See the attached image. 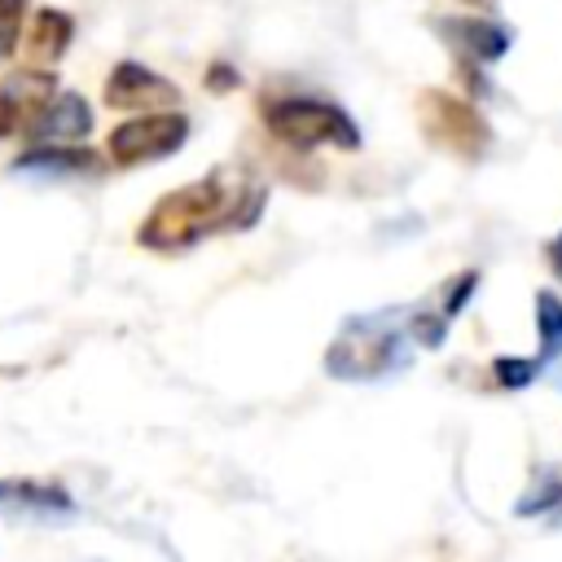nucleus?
<instances>
[{
  "label": "nucleus",
  "instance_id": "0eeeda50",
  "mask_svg": "<svg viewBox=\"0 0 562 562\" xmlns=\"http://www.w3.org/2000/svg\"><path fill=\"white\" fill-rule=\"evenodd\" d=\"M53 92H57L53 70H31V66L9 70L0 79V140H31Z\"/></svg>",
  "mask_w": 562,
  "mask_h": 562
},
{
  "label": "nucleus",
  "instance_id": "6ab92c4d",
  "mask_svg": "<svg viewBox=\"0 0 562 562\" xmlns=\"http://www.w3.org/2000/svg\"><path fill=\"white\" fill-rule=\"evenodd\" d=\"M233 83H237V75L228 66H211L206 70V88H233Z\"/></svg>",
  "mask_w": 562,
  "mask_h": 562
},
{
  "label": "nucleus",
  "instance_id": "423d86ee",
  "mask_svg": "<svg viewBox=\"0 0 562 562\" xmlns=\"http://www.w3.org/2000/svg\"><path fill=\"white\" fill-rule=\"evenodd\" d=\"M184 140H189V119L176 105L171 110H145L105 136V158L114 167H145V162L180 154Z\"/></svg>",
  "mask_w": 562,
  "mask_h": 562
},
{
  "label": "nucleus",
  "instance_id": "2eb2a0df",
  "mask_svg": "<svg viewBox=\"0 0 562 562\" xmlns=\"http://www.w3.org/2000/svg\"><path fill=\"white\" fill-rule=\"evenodd\" d=\"M540 369L544 364L536 356H492V364H487L496 391H527L540 378Z\"/></svg>",
  "mask_w": 562,
  "mask_h": 562
},
{
  "label": "nucleus",
  "instance_id": "ddd939ff",
  "mask_svg": "<svg viewBox=\"0 0 562 562\" xmlns=\"http://www.w3.org/2000/svg\"><path fill=\"white\" fill-rule=\"evenodd\" d=\"M514 514L518 518H549V522H562V474L553 465H540L527 483V492L514 501Z\"/></svg>",
  "mask_w": 562,
  "mask_h": 562
},
{
  "label": "nucleus",
  "instance_id": "7ed1b4c3",
  "mask_svg": "<svg viewBox=\"0 0 562 562\" xmlns=\"http://www.w3.org/2000/svg\"><path fill=\"white\" fill-rule=\"evenodd\" d=\"M259 114H263V127H268V136L272 140H281L285 149H360V127H356V119L342 110V105H334V101H325V97H303V92H294V97H268L263 105H259Z\"/></svg>",
  "mask_w": 562,
  "mask_h": 562
},
{
  "label": "nucleus",
  "instance_id": "1a4fd4ad",
  "mask_svg": "<svg viewBox=\"0 0 562 562\" xmlns=\"http://www.w3.org/2000/svg\"><path fill=\"white\" fill-rule=\"evenodd\" d=\"M75 22L61 9H35L31 26H22V66L31 70H57V61L70 53Z\"/></svg>",
  "mask_w": 562,
  "mask_h": 562
},
{
  "label": "nucleus",
  "instance_id": "6e6552de",
  "mask_svg": "<svg viewBox=\"0 0 562 562\" xmlns=\"http://www.w3.org/2000/svg\"><path fill=\"white\" fill-rule=\"evenodd\" d=\"M101 97H105L110 110H136V114L180 105V88H176L167 75H158V70H149V66H140V61H119V66L110 70Z\"/></svg>",
  "mask_w": 562,
  "mask_h": 562
},
{
  "label": "nucleus",
  "instance_id": "39448f33",
  "mask_svg": "<svg viewBox=\"0 0 562 562\" xmlns=\"http://www.w3.org/2000/svg\"><path fill=\"white\" fill-rule=\"evenodd\" d=\"M435 31L439 40L452 48V61H457V75L461 83L474 92V97H487L492 83L483 75V66H496L509 44H514V31L492 22V18H474V13H461V18H435Z\"/></svg>",
  "mask_w": 562,
  "mask_h": 562
},
{
  "label": "nucleus",
  "instance_id": "9d476101",
  "mask_svg": "<svg viewBox=\"0 0 562 562\" xmlns=\"http://www.w3.org/2000/svg\"><path fill=\"white\" fill-rule=\"evenodd\" d=\"M110 158L88 149L83 140H44L31 154L13 162V171H35V176H101Z\"/></svg>",
  "mask_w": 562,
  "mask_h": 562
},
{
  "label": "nucleus",
  "instance_id": "f03ea898",
  "mask_svg": "<svg viewBox=\"0 0 562 562\" xmlns=\"http://www.w3.org/2000/svg\"><path fill=\"white\" fill-rule=\"evenodd\" d=\"M408 312H360L351 316L325 351V373L338 382H378L408 364Z\"/></svg>",
  "mask_w": 562,
  "mask_h": 562
},
{
  "label": "nucleus",
  "instance_id": "9b49d317",
  "mask_svg": "<svg viewBox=\"0 0 562 562\" xmlns=\"http://www.w3.org/2000/svg\"><path fill=\"white\" fill-rule=\"evenodd\" d=\"M92 132V110L79 92H53L48 110L40 114L35 132H31V145H44V140H83Z\"/></svg>",
  "mask_w": 562,
  "mask_h": 562
},
{
  "label": "nucleus",
  "instance_id": "f3484780",
  "mask_svg": "<svg viewBox=\"0 0 562 562\" xmlns=\"http://www.w3.org/2000/svg\"><path fill=\"white\" fill-rule=\"evenodd\" d=\"M26 26V0H0V61L18 53Z\"/></svg>",
  "mask_w": 562,
  "mask_h": 562
},
{
  "label": "nucleus",
  "instance_id": "aec40b11",
  "mask_svg": "<svg viewBox=\"0 0 562 562\" xmlns=\"http://www.w3.org/2000/svg\"><path fill=\"white\" fill-rule=\"evenodd\" d=\"M465 4H474V9H487V4H492V0H465Z\"/></svg>",
  "mask_w": 562,
  "mask_h": 562
},
{
  "label": "nucleus",
  "instance_id": "dca6fc26",
  "mask_svg": "<svg viewBox=\"0 0 562 562\" xmlns=\"http://www.w3.org/2000/svg\"><path fill=\"white\" fill-rule=\"evenodd\" d=\"M474 290H479V268H465V272H457V277L443 281V290L435 294V307H439L448 321H457L461 307L474 299Z\"/></svg>",
  "mask_w": 562,
  "mask_h": 562
},
{
  "label": "nucleus",
  "instance_id": "f8f14e48",
  "mask_svg": "<svg viewBox=\"0 0 562 562\" xmlns=\"http://www.w3.org/2000/svg\"><path fill=\"white\" fill-rule=\"evenodd\" d=\"M0 509H22V514H70V492L57 483H35V479H0Z\"/></svg>",
  "mask_w": 562,
  "mask_h": 562
},
{
  "label": "nucleus",
  "instance_id": "f257e3e1",
  "mask_svg": "<svg viewBox=\"0 0 562 562\" xmlns=\"http://www.w3.org/2000/svg\"><path fill=\"white\" fill-rule=\"evenodd\" d=\"M268 189L250 171H206L171 193H162L136 228V241L154 255H180L215 233H233L259 220Z\"/></svg>",
  "mask_w": 562,
  "mask_h": 562
},
{
  "label": "nucleus",
  "instance_id": "4468645a",
  "mask_svg": "<svg viewBox=\"0 0 562 562\" xmlns=\"http://www.w3.org/2000/svg\"><path fill=\"white\" fill-rule=\"evenodd\" d=\"M531 307H536V360L553 364L562 360V294L536 290Z\"/></svg>",
  "mask_w": 562,
  "mask_h": 562
},
{
  "label": "nucleus",
  "instance_id": "a211bd4d",
  "mask_svg": "<svg viewBox=\"0 0 562 562\" xmlns=\"http://www.w3.org/2000/svg\"><path fill=\"white\" fill-rule=\"evenodd\" d=\"M544 263H549V272L562 281V228H558V233L544 241Z\"/></svg>",
  "mask_w": 562,
  "mask_h": 562
},
{
  "label": "nucleus",
  "instance_id": "20e7f679",
  "mask_svg": "<svg viewBox=\"0 0 562 562\" xmlns=\"http://www.w3.org/2000/svg\"><path fill=\"white\" fill-rule=\"evenodd\" d=\"M417 127L435 149H443L461 162L487 158V149L496 140L487 114L474 101H465L448 88H422L417 92Z\"/></svg>",
  "mask_w": 562,
  "mask_h": 562
}]
</instances>
